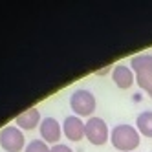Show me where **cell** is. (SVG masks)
Masks as SVG:
<instances>
[{"label": "cell", "mask_w": 152, "mask_h": 152, "mask_svg": "<svg viewBox=\"0 0 152 152\" xmlns=\"http://www.w3.org/2000/svg\"><path fill=\"white\" fill-rule=\"evenodd\" d=\"M139 139H141V134L137 132V128L132 126V125H115L110 132V141L114 148L121 150V152H132L139 147Z\"/></svg>", "instance_id": "1"}, {"label": "cell", "mask_w": 152, "mask_h": 152, "mask_svg": "<svg viewBox=\"0 0 152 152\" xmlns=\"http://www.w3.org/2000/svg\"><path fill=\"white\" fill-rule=\"evenodd\" d=\"M70 106L77 117H92L95 112V95L86 88H77L70 97Z\"/></svg>", "instance_id": "2"}, {"label": "cell", "mask_w": 152, "mask_h": 152, "mask_svg": "<svg viewBox=\"0 0 152 152\" xmlns=\"http://www.w3.org/2000/svg\"><path fill=\"white\" fill-rule=\"evenodd\" d=\"M84 137L92 145H97V147L104 145L110 139V130L106 126V121L103 117H97V115L88 117L84 123Z\"/></svg>", "instance_id": "3"}, {"label": "cell", "mask_w": 152, "mask_h": 152, "mask_svg": "<svg viewBox=\"0 0 152 152\" xmlns=\"http://www.w3.org/2000/svg\"><path fill=\"white\" fill-rule=\"evenodd\" d=\"M0 147L6 152H20L26 148L24 134L17 125H7L0 130Z\"/></svg>", "instance_id": "4"}, {"label": "cell", "mask_w": 152, "mask_h": 152, "mask_svg": "<svg viewBox=\"0 0 152 152\" xmlns=\"http://www.w3.org/2000/svg\"><path fill=\"white\" fill-rule=\"evenodd\" d=\"M39 132H40V137H42L44 143L57 145L61 136H62V126L59 125V121H57L55 117H44L40 121Z\"/></svg>", "instance_id": "5"}, {"label": "cell", "mask_w": 152, "mask_h": 152, "mask_svg": "<svg viewBox=\"0 0 152 152\" xmlns=\"http://www.w3.org/2000/svg\"><path fill=\"white\" fill-rule=\"evenodd\" d=\"M62 134L70 141H81L84 137V121L77 115H68L62 121Z\"/></svg>", "instance_id": "6"}, {"label": "cell", "mask_w": 152, "mask_h": 152, "mask_svg": "<svg viewBox=\"0 0 152 152\" xmlns=\"http://www.w3.org/2000/svg\"><path fill=\"white\" fill-rule=\"evenodd\" d=\"M112 79H114V83L119 86V88L126 90V88H130V86L134 84L136 73L132 72L130 66H126V64H117V66L112 68Z\"/></svg>", "instance_id": "7"}, {"label": "cell", "mask_w": 152, "mask_h": 152, "mask_svg": "<svg viewBox=\"0 0 152 152\" xmlns=\"http://www.w3.org/2000/svg\"><path fill=\"white\" fill-rule=\"evenodd\" d=\"M40 112L37 110V108H28V110H24L20 115H17L15 119V125L18 128L22 130H33L37 126H40Z\"/></svg>", "instance_id": "8"}, {"label": "cell", "mask_w": 152, "mask_h": 152, "mask_svg": "<svg viewBox=\"0 0 152 152\" xmlns=\"http://www.w3.org/2000/svg\"><path fill=\"white\" fill-rule=\"evenodd\" d=\"M130 68L132 72H136V75L139 73H152V55L150 53H139L130 59Z\"/></svg>", "instance_id": "9"}, {"label": "cell", "mask_w": 152, "mask_h": 152, "mask_svg": "<svg viewBox=\"0 0 152 152\" xmlns=\"http://www.w3.org/2000/svg\"><path fill=\"white\" fill-rule=\"evenodd\" d=\"M136 128H137V132L141 136L152 139V112L150 110L141 112L137 115V119H136Z\"/></svg>", "instance_id": "10"}, {"label": "cell", "mask_w": 152, "mask_h": 152, "mask_svg": "<svg viewBox=\"0 0 152 152\" xmlns=\"http://www.w3.org/2000/svg\"><path fill=\"white\" fill-rule=\"evenodd\" d=\"M136 83L147 95H150V99H152V73H139V75H136Z\"/></svg>", "instance_id": "11"}, {"label": "cell", "mask_w": 152, "mask_h": 152, "mask_svg": "<svg viewBox=\"0 0 152 152\" xmlns=\"http://www.w3.org/2000/svg\"><path fill=\"white\" fill-rule=\"evenodd\" d=\"M51 147H48V143H44L42 139H33L26 145L24 152H50Z\"/></svg>", "instance_id": "12"}, {"label": "cell", "mask_w": 152, "mask_h": 152, "mask_svg": "<svg viewBox=\"0 0 152 152\" xmlns=\"http://www.w3.org/2000/svg\"><path fill=\"white\" fill-rule=\"evenodd\" d=\"M50 152H73L68 145H61V143H57V145H53L51 147V150Z\"/></svg>", "instance_id": "13"}, {"label": "cell", "mask_w": 152, "mask_h": 152, "mask_svg": "<svg viewBox=\"0 0 152 152\" xmlns=\"http://www.w3.org/2000/svg\"><path fill=\"white\" fill-rule=\"evenodd\" d=\"M106 72H108V68H101V70H97L95 73H97V75H104Z\"/></svg>", "instance_id": "14"}]
</instances>
